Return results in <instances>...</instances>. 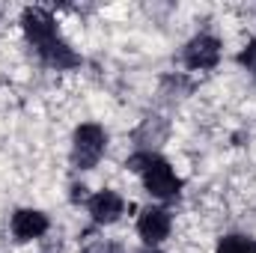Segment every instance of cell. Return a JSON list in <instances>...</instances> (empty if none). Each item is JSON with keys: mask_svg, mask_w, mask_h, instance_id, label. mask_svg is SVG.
<instances>
[{"mask_svg": "<svg viewBox=\"0 0 256 253\" xmlns=\"http://www.w3.org/2000/svg\"><path fill=\"white\" fill-rule=\"evenodd\" d=\"M126 167L134 170V173H140L146 190H149L152 196H158V200H173V196H179V190H182V182H179V176L173 173V167H170L161 155H155V152H137V155H131Z\"/></svg>", "mask_w": 256, "mask_h": 253, "instance_id": "cell-1", "label": "cell"}, {"mask_svg": "<svg viewBox=\"0 0 256 253\" xmlns=\"http://www.w3.org/2000/svg\"><path fill=\"white\" fill-rule=\"evenodd\" d=\"M104 155V131L102 126H80L74 131V143H72V164L78 170H92L98 164V158Z\"/></svg>", "mask_w": 256, "mask_h": 253, "instance_id": "cell-2", "label": "cell"}, {"mask_svg": "<svg viewBox=\"0 0 256 253\" xmlns=\"http://www.w3.org/2000/svg\"><path fill=\"white\" fill-rule=\"evenodd\" d=\"M21 27H24L27 39H30L36 48H45V45H51L54 39H60L51 12H45V9H39V6L24 9V15H21Z\"/></svg>", "mask_w": 256, "mask_h": 253, "instance_id": "cell-3", "label": "cell"}, {"mask_svg": "<svg viewBox=\"0 0 256 253\" xmlns=\"http://www.w3.org/2000/svg\"><path fill=\"white\" fill-rule=\"evenodd\" d=\"M220 60V42L214 36H194L185 48V66L188 68H212Z\"/></svg>", "mask_w": 256, "mask_h": 253, "instance_id": "cell-4", "label": "cell"}, {"mask_svg": "<svg viewBox=\"0 0 256 253\" xmlns=\"http://www.w3.org/2000/svg\"><path fill=\"white\" fill-rule=\"evenodd\" d=\"M137 232H140V238H143L146 244L164 242V238L170 236V212H167V208H158V206L143 208V214H140V220H137Z\"/></svg>", "mask_w": 256, "mask_h": 253, "instance_id": "cell-5", "label": "cell"}, {"mask_svg": "<svg viewBox=\"0 0 256 253\" xmlns=\"http://www.w3.org/2000/svg\"><path fill=\"white\" fill-rule=\"evenodd\" d=\"M48 232V218L36 208H18L12 214V236L18 242H33Z\"/></svg>", "mask_w": 256, "mask_h": 253, "instance_id": "cell-6", "label": "cell"}, {"mask_svg": "<svg viewBox=\"0 0 256 253\" xmlns=\"http://www.w3.org/2000/svg\"><path fill=\"white\" fill-rule=\"evenodd\" d=\"M86 206H90V214H92L96 224H114V220H120V214L126 212L122 196L114 194V190H98V194H92V196L86 200Z\"/></svg>", "mask_w": 256, "mask_h": 253, "instance_id": "cell-7", "label": "cell"}, {"mask_svg": "<svg viewBox=\"0 0 256 253\" xmlns=\"http://www.w3.org/2000/svg\"><path fill=\"white\" fill-rule=\"evenodd\" d=\"M39 54H42V60L48 66H54V68H72V66H78V54L66 45L63 39H54L51 45H45V48H39Z\"/></svg>", "mask_w": 256, "mask_h": 253, "instance_id": "cell-8", "label": "cell"}, {"mask_svg": "<svg viewBox=\"0 0 256 253\" xmlns=\"http://www.w3.org/2000/svg\"><path fill=\"white\" fill-rule=\"evenodd\" d=\"M218 253H256V242L244 238V236H226V238H220Z\"/></svg>", "mask_w": 256, "mask_h": 253, "instance_id": "cell-9", "label": "cell"}, {"mask_svg": "<svg viewBox=\"0 0 256 253\" xmlns=\"http://www.w3.org/2000/svg\"><path fill=\"white\" fill-rule=\"evenodd\" d=\"M84 253H122V250L116 244H110V242H92Z\"/></svg>", "mask_w": 256, "mask_h": 253, "instance_id": "cell-10", "label": "cell"}, {"mask_svg": "<svg viewBox=\"0 0 256 253\" xmlns=\"http://www.w3.org/2000/svg\"><path fill=\"white\" fill-rule=\"evenodd\" d=\"M238 63L248 66V68H256V39L248 45V51H242V57H238Z\"/></svg>", "mask_w": 256, "mask_h": 253, "instance_id": "cell-11", "label": "cell"}, {"mask_svg": "<svg viewBox=\"0 0 256 253\" xmlns=\"http://www.w3.org/2000/svg\"><path fill=\"white\" fill-rule=\"evenodd\" d=\"M146 253H158V250H146Z\"/></svg>", "mask_w": 256, "mask_h": 253, "instance_id": "cell-12", "label": "cell"}]
</instances>
